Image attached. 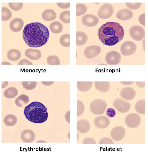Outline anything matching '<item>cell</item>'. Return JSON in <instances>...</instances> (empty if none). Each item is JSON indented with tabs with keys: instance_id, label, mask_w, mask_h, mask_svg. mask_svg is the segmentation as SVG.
<instances>
[{
	"instance_id": "52a82bcc",
	"label": "cell",
	"mask_w": 148,
	"mask_h": 154,
	"mask_svg": "<svg viewBox=\"0 0 148 154\" xmlns=\"http://www.w3.org/2000/svg\"><path fill=\"white\" fill-rule=\"evenodd\" d=\"M137 49L136 45L133 42L127 41L121 45L120 50L122 54L125 56L132 55L136 52Z\"/></svg>"
},
{
	"instance_id": "8992f818",
	"label": "cell",
	"mask_w": 148,
	"mask_h": 154,
	"mask_svg": "<svg viewBox=\"0 0 148 154\" xmlns=\"http://www.w3.org/2000/svg\"><path fill=\"white\" fill-rule=\"evenodd\" d=\"M129 33L131 38L137 41H141L145 37V31L143 28L138 25L132 26Z\"/></svg>"
},
{
	"instance_id": "5bb4252c",
	"label": "cell",
	"mask_w": 148,
	"mask_h": 154,
	"mask_svg": "<svg viewBox=\"0 0 148 154\" xmlns=\"http://www.w3.org/2000/svg\"><path fill=\"white\" fill-rule=\"evenodd\" d=\"M120 95L121 98L126 100H131L136 95V92L132 88L127 87L122 88L120 91Z\"/></svg>"
},
{
	"instance_id": "ee69618b",
	"label": "cell",
	"mask_w": 148,
	"mask_h": 154,
	"mask_svg": "<svg viewBox=\"0 0 148 154\" xmlns=\"http://www.w3.org/2000/svg\"><path fill=\"white\" fill-rule=\"evenodd\" d=\"M18 65H32L33 64L30 61L26 59H23L21 60L19 62L18 64Z\"/></svg>"
},
{
	"instance_id": "30bf717a",
	"label": "cell",
	"mask_w": 148,
	"mask_h": 154,
	"mask_svg": "<svg viewBox=\"0 0 148 154\" xmlns=\"http://www.w3.org/2000/svg\"><path fill=\"white\" fill-rule=\"evenodd\" d=\"M121 56L120 54L115 51H111L107 53L105 57L106 63L110 65H116L120 62Z\"/></svg>"
},
{
	"instance_id": "484cf974",
	"label": "cell",
	"mask_w": 148,
	"mask_h": 154,
	"mask_svg": "<svg viewBox=\"0 0 148 154\" xmlns=\"http://www.w3.org/2000/svg\"><path fill=\"white\" fill-rule=\"evenodd\" d=\"M29 100V97L25 94H21L16 98L15 103L17 106L21 107L27 104Z\"/></svg>"
},
{
	"instance_id": "6da1fadb",
	"label": "cell",
	"mask_w": 148,
	"mask_h": 154,
	"mask_svg": "<svg viewBox=\"0 0 148 154\" xmlns=\"http://www.w3.org/2000/svg\"><path fill=\"white\" fill-rule=\"evenodd\" d=\"M49 33L47 28L38 22L27 24L23 33V38L29 46L37 48L44 45L48 40Z\"/></svg>"
},
{
	"instance_id": "d6a6232c",
	"label": "cell",
	"mask_w": 148,
	"mask_h": 154,
	"mask_svg": "<svg viewBox=\"0 0 148 154\" xmlns=\"http://www.w3.org/2000/svg\"><path fill=\"white\" fill-rule=\"evenodd\" d=\"M87 9L86 6L83 4L77 3L76 4V16H78L84 14Z\"/></svg>"
},
{
	"instance_id": "ba28073f",
	"label": "cell",
	"mask_w": 148,
	"mask_h": 154,
	"mask_svg": "<svg viewBox=\"0 0 148 154\" xmlns=\"http://www.w3.org/2000/svg\"><path fill=\"white\" fill-rule=\"evenodd\" d=\"M141 122L140 117L136 113H132L128 115L125 119L126 125L131 128H135L138 127Z\"/></svg>"
},
{
	"instance_id": "7c38bea8",
	"label": "cell",
	"mask_w": 148,
	"mask_h": 154,
	"mask_svg": "<svg viewBox=\"0 0 148 154\" xmlns=\"http://www.w3.org/2000/svg\"><path fill=\"white\" fill-rule=\"evenodd\" d=\"M126 134L125 128L121 126H117L113 128L110 132V136L116 141H120L124 137Z\"/></svg>"
},
{
	"instance_id": "74e56055",
	"label": "cell",
	"mask_w": 148,
	"mask_h": 154,
	"mask_svg": "<svg viewBox=\"0 0 148 154\" xmlns=\"http://www.w3.org/2000/svg\"><path fill=\"white\" fill-rule=\"evenodd\" d=\"M9 7L13 10L17 11L22 8V3H8Z\"/></svg>"
},
{
	"instance_id": "e0dca14e",
	"label": "cell",
	"mask_w": 148,
	"mask_h": 154,
	"mask_svg": "<svg viewBox=\"0 0 148 154\" xmlns=\"http://www.w3.org/2000/svg\"><path fill=\"white\" fill-rule=\"evenodd\" d=\"M35 137L34 132L30 129H26L23 130L21 134V138L22 140L25 143L32 142L34 140Z\"/></svg>"
},
{
	"instance_id": "d590c367",
	"label": "cell",
	"mask_w": 148,
	"mask_h": 154,
	"mask_svg": "<svg viewBox=\"0 0 148 154\" xmlns=\"http://www.w3.org/2000/svg\"><path fill=\"white\" fill-rule=\"evenodd\" d=\"M22 85L23 87L25 89L28 90L34 89L36 86V82H22Z\"/></svg>"
},
{
	"instance_id": "836d02e7",
	"label": "cell",
	"mask_w": 148,
	"mask_h": 154,
	"mask_svg": "<svg viewBox=\"0 0 148 154\" xmlns=\"http://www.w3.org/2000/svg\"><path fill=\"white\" fill-rule=\"evenodd\" d=\"M70 12L69 11H65L62 12L60 15V20L65 23L70 22Z\"/></svg>"
},
{
	"instance_id": "603a6c76",
	"label": "cell",
	"mask_w": 148,
	"mask_h": 154,
	"mask_svg": "<svg viewBox=\"0 0 148 154\" xmlns=\"http://www.w3.org/2000/svg\"><path fill=\"white\" fill-rule=\"evenodd\" d=\"M7 56L9 60L12 61H15L20 58L21 54L20 51L18 50L13 49L8 51Z\"/></svg>"
},
{
	"instance_id": "83f0119b",
	"label": "cell",
	"mask_w": 148,
	"mask_h": 154,
	"mask_svg": "<svg viewBox=\"0 0 148 154\" xmlns=\"http://www.w3.org/2000/svg\"><path fill=\"white\" fill-rule=\"evenodd\" d=\"M3 121L6 126H12L16 124L17 121V119L15 116L13 114H8L5 117Z\"/></svg>"
},
{
	"instance_id": "ab89813d",
	"label": "cell",
	"mask_w": 148,
	"mask_h": 154,
	"mask_svg": "<svg viewBox=\"0 0 148 154\" xmlns=\"http://www.w3.org/2000/svg\"><path fill=\"white\" fill-rule=\"evenodd\" d=\"M116 114V113L115 110L112 108H108L106 111V115L109 117L112 118Z\"/></svg>"
},
{
	"instance_id": "d6986e66",
	"label": "cell",
	"mask_w": 148,
	"mask_h": 154,
	"mask_svg": "<svg viewBox=\"0 0 148 154\" xmlns=\"http://www.w3.org/2000/svg\"><path fill=\"white\" fill-rule=\"evenodd\" d=\"M133 15V12L127 9H123L119 10L116 14L117 18L123 21H126L131 19Z\"/></svg>"
},
{
	"instance_id": "44dd1931",
	"label": "cell",
	"mask_w": 148,
	"mask_h": 154,
	"mask_svg": "<svg viewBox=\"0 0 148 154\" xmlns=\"http://www.w3.org/2000/svg\"><path fill=\"white\" fill-rule=\"evenodd\" d=\"M94 85L96 89L102 92H107L110 88V83L109 82H95Z\"/></svg>"
},
{
	"instance_id": "9c48e42d",
	"label": "cell",
	"mask_w": 148,
	"mask_h": 154,
	"mask_svg": "<svg viewBox=\"0 0 148 154\" xmlns=\"http://www.w3.org/2000/svg\"><path fill=\"white\" fill-rule=\"evenodd\" d=\"M113 105L119 112L121 113L127 112L131 108V105L130 102L120 98L115 99L113 102Z\"/></svg>"
},
{
	"instance_id": "8d00e7d4",
	"label": "cell",
	"mask_w": 148,
	"mask_h": 154,
	"mask_svg": "<svg viewBox=\"0 0 148 154\" xmlns=\"http://www.w3.org/2000/svg\"><path fill=\"white\" fill-rule=\"evenodd\" d=\"M85 107L83 103L81 101L77 100V116H79L84 112Z\"/></svg>"
},
{
	"instance_id": "ffe728a7",
	"label": "cell",
	"mask_w": 148,
	"mask_h": 154,
	"mask_svg": "<svg viewBox=\"0 0 148 154\" xmlns=\"http://www.w3.org/2000/svg\"><path fill=\"white\" fill-rule=\"evenodd\" d=\"M25 54L26 56L33 60H38L41 56V52L38 49H27L25 51Z\"/></svg>"
},
{
	"instance_id": "4fadbf2b",
	"label": "cell",
	"mask_w": 148,
	"mask_h": 154,
	"mask_svg": "<svg viewBox=\"0 0 148 154\" xmlns=\"http://www.w3.org/2000/svg\"><path fill=\"white\" fill-rule=\"evenodd\" d=\"M101 51V48L100 46L92 45L85 48L84 53L85 56L87 58L91 59L97 56Z\"/></svg>"
},
{
	"instance_id": "f546056e",
	"label": "cell",
	"mask_w": 148,
	"mask_h": 154,
	"mask_svg": "<svg viewBox=\"0 0 148 154\" xmlns=\"http://www.w3.org/2000/svg\"><path fill=\"white\" fill-rule=\"evenodd\" d=\"M135 109L138 113L145 114V99H142L138 101L135 105Z\"/></svg>"
},
{
	"instance_id": "277c9868",
	"label": "cell",
	"mask_w": 148,
	"mask_h": 154,
	"mask_svg": "<svg viewBox=\"0 0 148 154\" xmlns=\"http://www.w3.org/2000/svg\"><path fill=\"white\" fill-rule=\"evenodd\" d=\"M107 107V104L104 100L101 99H96L91 102L89 108L92 113L99 115L104 113Z\"/></svg>"
},
{
	"instance_id": "7bdbcfd3",
	"label": "cell",
	"mask_w": 148,
	"mask_h": 154,
	"mask_svg": "<svg viewBox=\"0 0 148 154\" xmlns=\"http://www.w3.org/2000/svg\"><path fill=\"white\" fill-rule=\"evenodd\" d=\"M83 144H96L95 140L92 138H84L83 141Z\"/></svg>"
},
{
	"instance_id": "9a60e30c",
	"label": "cell",
	"mask_w": 148,
	"mask_h": 154,
	"mask_svg": "<svg viewBox=\"0 0 148 154\" xmlns=\"http://www.w3.org/2000/svg\"><path fill=\"white\" fill-rule=\"evenodd\" d=\"M93 122L95 126L99 129H104L107 128L110 123L108 118L103 115L96 117L94 119Z\"/></svg>"
},
{
	"instance_id": "d4e9b609",
	"label": "cell",
	"mask_w": 148,
	"mask_h": 154,
	"mask_svg": "<svg viewBox=\"0 0 148 154\" xmlns=\"http://www.w3.org/2000/svg\"><path fill=\"white\" fill-rule=\"evenodd\" d=\"M92 82H77V85L78 90L81 92H86L92 88Z\"/></svg>"
},
{
	"instance_id": "8fae6325",
	"label": "cell",
	"mask_w": 148,
	"mask_h": 154,
	"mask_svg": "<svg viewBox=\"0 0 148 154\" xmlns=\"http://www.w3.org/2000/svg\"><path fill=\"white\" fill-rule=\"evenodd\" d=\"M81 21L84 25L88 27H92L97 24L99 22V19L95 15L87 14L83 16Z\"/></svg>"
},
{
	"instance_id": "e575fe53",
	"label": "cell",
	"mask_w": 148,
	"mask_h": 154,
	"mask_svg": "<svg viewBox=\"0 0 148 154\" xmlns=\"http://www.w3.org/2000/svg\"><path fill=\"white\" fill-rule=\"evenodd\" d=\"M47 62L50 65H59L60 64L58 57L54 55L49 56L47 57Z\"/></svg>"
},
{
	"instance_id": "f35d334b",
	"label": "cell",
	"mask_w": 148,
	"mask_h": 154,
	"mask_svg": "<svg viewBox=\"0 0 148 154\" xmlns=\"http://www.w3.org/2000/svg\"><path fill=\"white\" fill-rule=\"evenodd\" d=\"M126 6L132 10H136L138 9L141 7V3H126Z\"/></svg>"
},
{
	"instance_id": "f6af8a7d",
	"label": "cell",
	"mask_w": 148,
	"mask_h": 154,
	"mask_svg": "<svg viewBox=\"0 0 148 154\" xmlns=\"http://www.w3.org/2000/svg\"><path fill=\"white\" fill-rule=\"evenodd\" d=\"M140 23L144 26H145V13L142 14L138 18Z\"/></svg>"
},
{
	"instance_id": "5b68a950",
	"label": "cell",
	"mask_w": 148,
	"mask_h": 154,
	"mask_svg": "<svg viewBox=\"0 0 148 154\" xmlns=\"http://www.w3.org/2000/svg\"><path fill=\"white\" fill-rule=\"evenodd\" d=\"M114 12V7L111 4L105 3L99 8L97 14L99 17L101 19H105L111 17Z\"/></svg>"
},
{
	"instance_id": "7a4b0ae2",
	"label": "cell",
	"mask_w": 148,
	"mask_h": 154,
	"mask_svg": "<svg viewBox=\"0 0 148 154\" xmlns=\"http://www.w3.org/2000/svg\"><path fill=\"white\" fill-rule=\"evenodd\" d=\"M98 36L104 45L113 46L120 41L124 35L123 28L118 23L108 22L99 29Z\"/></svg>"
},
{
	"instance_id": "4dcf8cb0",
	"label": "cell",
	"mask_w": 148,
	"mask_h": 154,
	"mask_svg": "<svg viewBox=\"0 0 148 154\" xmlns=\"http://www.w3.org/2000/svg\"><path fill=\"white\" fill-rule=\"evenodd\" d=\"M70 35L65 34L60 37L59 41L60 44L64 47H68L70 46Z\"/></svg>"
},
{
	"instance_id": "c3c4849f",
	"label": "cell",
	"mask_w": 148,
	"mask_h": 154,
	"mask_svg": "<svg viewBox=\"0 0 148 154\" xmlns=\"http://www.w3.org/2000/svg\"><path fill=\"white\" fill-rule=\"evenodd\" d=\"M121 83L125 85H129L132 84L134 82H121Z\"/></svg>"
},
{
	"instance_id": "4316f807",
	"label": "cell",
	"mask_w": 148,
	"mask_h": 154,
	"mask_svg": "<svg viewBox=\"0 0 148 154\" xmlns=\"http://www.w3.org/2000/svg\"><path fill=\"white\" fill-rule=\"evenodd\" d=\"M18 94V91L15 87H10L6 89L4 92V95L7 98L11 99L15 98Z\"/></svg>"
},
{
	"instance_id": "60d3db41",
	"label": "cell",
	"mask_w": 148,
	"mask_h": 154,
	"mask_svg": "<svg viewBox=\"0 0 148 154\" xmlns=\"http://www.w3.org/2000/svg\"><path fill=\"white\" fill-rule=\"evenodd\" d=\"M113 141L110 138L105 137L102 138L99 141V144H113Z\"/></svg>"
},
{
	"instance_id": "bcb514c9",
	"label": "cell",
	"mask_w": 148,
	"mask_h": 154,
	"mask_svg": "<svg viewBox=\"0 0 148 154\" xmlns=\"http://www.w3.org/2000/svg\"><path fill=\"white\" fill-rule=\"evenodd\" d=\"M136 84L137 86L141 88H143L145 86V82H136Z\"/></svg>"
},
{
	"instance_id": "ac0fdd59",
	"label": "cell",
	"mask_w": 148,
	"mask_h": 154,
	"mask_svg": "<svg viewBox=\"0 0 148 154\" xmlns=\"http://www.w3.org/2000/svg\"><path fill=\"white\" fill-rule=\"evenodd\" d=\"M90 128L89 122L85 119L80 120L77 122V129L80 133L84 134L87 133Z\"/></svg>"
},
{
	"instance_id": "7dc6e473",
	"label": "cell",
	"mask_w": 148,
	"mask_h": 154,
	"mask_svg": "<svg viewBox=\"0 0 148 154\" xmlns=\"http://www.w3.org/2000/svg\"><path fill=\"white\" fill-rule=\"evenodd\" d=\"M42 83L46 86H49L52 85L54 82H41Z\"/></svg>"
},
{
	"instance_id": "f1b7e54d",
	"label": "cell",
	"mask_w": 148,
	"mask_h": 154,
	"mask_svg": "<svg viewBox=\"0 0 148 154\" xmlns=\"http://www.w3.org/2000/svg\"><path fill=\"white\" fill-rule=\"evenodd\" d=\"M49 28L51 31L54 33H58L62 30L63 27L62 24L58 21H54L50 25Z\"/></svg>"
},
{
	"instance_id": "cb8c5ba5",
	"label": "cell",
	"mask_w": 148,
	"mask_h": 154,
	"mask_svg": "<svg viewBox=\"0 0 148 154\" xmlns=\"http://www.w3.org/2000/svg\"><path fill=\"white\" fill-rule=\"evenodd\" d=\"M88 37L86 34L82 31L76 33V45L81 46L84 45L87 42Z\"/></svg>"
},
{
	"instance_id": "7402d4cb",
	"label": "cell",
	"mask_w": 148,
	"mask_h": 154,
	"mask_svg": "<svg viewBox=\"0 0 148 154\" xmlns=\"http://www.w3.org/2000/svg\"><path fill=\"white\" fill-rule=\"evenodd\" d=\"M42 18L46 21H49L54 20L56 17V14L52 9H47L42 13Z\"/></svg>"
},
{
	"instance_id": "681fc988",
	"label": "cell",
	"mask_w": 148,
	"mask_h": 154,
	"mask_svg": "<svg viewBox=\"0 0 148 154\" xmlns=\"http://www.w3.org/2000/svg\"><path fill=\"white\" fill-rule=\"evenodd\" d=\"M8 82H2V88H3L5 87L8 85Z\"/></svg>"
},
{
	"instance_id": "2e32d148",
	"label": "cell",
	"mask_w": 148,
	"mask_h": 154,
	"mask_svg": "<svg viewBox=\"0 0 148 154\" xmlns=\"http://www.w3.org/2000/svg\"><path fill=\"white\" fill-rule=\"evenodd\" d=\"M24 24V22L22 19L19 18H15L10 22L9 27L12 31L17 32L22 29Z\"/></svg>"
},
{
	"instance_id": "f907efd6",
	"label": "cell",
	"mask_w": 148,
	"mask_h": 154,
	"mask_svg": "<svg viewBox=\"0 0 148 154\" xmlns=\"http://www.w3.org/2000/svg\"><path fill=\"white\" fill-rule=\"evenodd\" d=\"M2 65H11L9 62H2Z\"/></svg>"
},
{
	"instance_id": "3957f363",
	"label": "cell",
	"mask_w": 148,
	"mask_h": 154,
	"mask_svg": "<svg viewBox=\"0 0 148 154\" xmlns=\"http://www.w3.org/2000/svg\"><path fill=\"white\" fill-rule=\"evenodd\" d=\"M24 113L28 120L36 123L45 122L48 116L46 107L43 104L38 101L32 102L26 106Z\"/></svg>"
},
{
	"instance_id": "b9f144b4",
	"label": "cell",
	"mask_w": 148,
	"mask_h": 154,
	"mask_svg": "<svg viewBox=\"0 0 148 154\" xmlns=\"http://www.w3.org/2000/svg\"><path fill=\"white\" fill-rule=\"evenodd\" d=\"M57 4L58 7L62 9H66L70 6V3H57Z\"/></svg>"
},
{
	"instance_id": "1f68e13d",
	"label": "cell",
	"mask_w": 148,
	"mask_h": 154,
	"mask_svg": "<svg viewBox=\"0 0 148 154\" xmlns=\"http://www.w3.org/2000/svg\"><path fill=\"white\" fill-rule=\"evenodd\" d=\"M12 13L7 7L2 8V20L6 21L9 20L12 16Z\"/></svg>"
}]
</instances>
